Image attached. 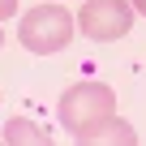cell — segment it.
<instances>
[{
	"label": "cell",
	"instance_id": "obj_1",
	"mask_svg": "<svg viewBox=\"0 0 146 146\" xmlns=\"http://www.w3.org/2000/svg\"><path fill=\"white\" fill-rule=\"evenodd\" d=\"M73 30H78V17H73L60 0L52 5H35L22 13V26H17V43L30 52V56H52L60 47H69Z\"/></svg>",
	"mask_w": 146,
	"mask_h": 146
},
{
	"label": "cell",
	"instance_id": "obj_2",
	"mask_svg": "<svg viewBox=\"0 0 146 146\" xmlns=\"http://www.w3.org/2000/svg\"><path fill=\"white\" fill-rule=\"evenodd\" d=\"M112 112H116V90L103 86V82H78L56 103V116L69 133H78V129H86V125H95V120H103Z\"/></svg>",
	"mask_w": 146,
	"mask_h": 146
},
{
	"label": "cell",
	"instance_id": "obj_3",
	"mask_svg": "<svg viewBox=\"0 0 146 146\" xmlns=\"http://www.w3.org/2000/svg\"><path fill=\"white\" fill-rule=\"evenodd\" d=\"M133 5L125 0H86L78 9V30L95 43H112V39H125L133 30Z\"/></svg>",
	"mask_w": 146,
	"mask_h": 146
},
{
	"label": "cell",
	"instance_id": "obj_4",
	"mask_svg": "<svg viewBox=\"0 0 146 146\" xmlns=\"http://www.w3.org/2000/svg\"><path fill=\"white\" fill-rule=\"evenodd\" d=\"M73 137H78V142H99V146H133V142H137V129L112 112V116H103V120H95V125L78 129Z\"/></svg>",
	"mask_w": 146,
	"mask_h": 146
},
{
	"label": "cell",
	"instance_id": "obj_5",
	"mask_svg": "<svg viewBox=\"0 0 146 146\" xmlns=\"http://www.w3.org/2000/svg\"><path fill=\"white\" fill-rule=\"evenodd\" d=\"M5 142H13V146H43V142H47V129H35V120L13 116V120L5 125Z\"/></svg>",
	"mask_w": 146,
	"mask_h": 146
},
{
	"label": "cell",
	"instance_id": "obj_6",
	"mask_svg": "<svg viewBox=\"0 0 146 146\" xmlns=\"http://www.w3.org/2000/svg\"><path fill=\"white\" fill-rule=\"evenodd\" d=\"M17 17V0H0V22H13Z\"/></svg>",
	"mask_w": 146,
	"mask_h": 146
},
{
	"label": "cell",
	"instance_id": "obj_7",
	"mask_svg": "<svg viewBox=\"0 0 146 146\" xmlns=\"http://www.w3.org/2000/svg\"><path fill=\"white\" fill-rule=\"evenodd\" d=\"M133 9H137V13H142V17H146V0H133Z\"/></svg>",
	"mask_w": 146,
	"mask_h": 146
},
{
	"label": "cell",
	"instance_id": "obj_8",
	"mask_svg": "<svg viewBox=\"0 0 146 146\" xmlns=\"http://www.w3.org/2000/svg\"><path fill=\"white\" fill-rule=\"evenodd\" d=\"M0 43H5V30H0Z\"/></svg>",
	"mask_w": 146,
	"mask_h": 146
}]
</instances>
